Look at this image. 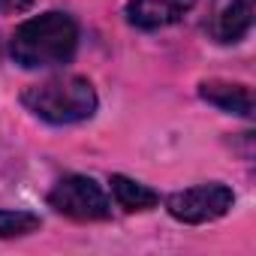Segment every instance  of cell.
Returning a JSON list of instances; mask_svg holds the SVG:
<instances>
[{
    "instance_id": "30bf717a",
    "label": "cell",
    "mask_w": 256,
    "mask_h": 256,
    "mask_svg": "<svg viewBox=\"0 0 256 256\" xmlns=\"http://www.w3.org/2000/svg\"><path fill=\"white\" fill-rule=\"evenodd\" d=\"M30 6H34V0H0V12H6V16L24 12V10H30Z\"/></svg>"
},
{
    "instance_id": "7a4b0ae2",
    "label": "cell",
    "mask_w": 256,
    "mask_h": 256,
    "mask_svg": "<svg viewBox=\"0 0 256 256\" xmlns=\"http://www.w3.org/2000/svg\"><path fill=\"white\" fill-rule=\"evenodd\" d=\"M22 102L48 124H78L96 112V94L82 76H58L22 94Z\"/></svg>"
},
{
    "instance_id": "6da1fadb",
    "label": "cell",
    "mask_w": 256,
    "mask_h": 256,
    "mask_svg": "<svg viewBox=\"0 0 256 256\" xmlns=\"http://www.w3.org/2000/svg\"><path fill=\"white\" fill-rule=\"evenodd\" d=\"M78 46V24L66 12H46L24 22L12 42V60L24 70H46L58 64H70Z\"/></svg>"
},
{
    "instance_id": "3957f363",
    "label": "cell",
    "mask_w": 256,
    "mask_h": 256,
    "mask_svg": "<svg viewBox=\"0 0 256 256\" xmlns=\"http://www.w3.org/2000/svg\"><path fill=\"white\" fill-rule=\"evenodd\" d=\"M48 205L72 220L82 223H96V220H108L112 217V205L106 199V193L100 190V184H94L84 175H66L54 184V190L48 193Z\"/></svg>"
},
{
    "instance_id": "9c48e42d",
    "label": "cell",
    "mask_w": 256,
    "mask_h": 256,
    "mask_svg": "<svg viewBox=\"0 0 256 256\" xmlns=\"http://www.w3.org/2000/svg\"><path fill=\"white\" fill-rule=\"evenodd\" d=\"M40 229V217L30 211H0V238H18Z\"/></svg>"
},
{
    "instance_id": "52a82bcc",
    "label": "cell",
    "mask_w": 256,
    "mask_h": 256,
    "mask_svg": "<svg viewBox=\"0 0 256 256\" xmlns=\"http://www.w3.org/2000/svg\"><path fill=\"white\" fill-rule=\"evenodd\" d=\"M250 28H253V0H232L214 24V36L220 42H238L241 36H247Z\"/></svg>"
},
{
    "instance_id": "ba28073f",
    "label": "cell",
    "mask_w": 256,
    "mask_h": 256,
    "mask_svg": "<svg viewBox=\"0 0 256 256\" xmlns=\"http://www.w3.org/2000/svg\"><path fill=\"white\" fill-rule=\"evenodd\" d=\"M112 193H114V202L124 211H148L160 202V196L151 187L126 178V175H112Z\"/></svg>"
},
{
    "instance_id": "5b68a950",
    "label": "cell",
    "mask_w": 256,
    "mask_h": 256,
    "mask_svg": "<svg viewBox=\"0 0 256 256\" xmlns=\"http://www.w3.org/2000/svg\"><path fill=\"white\" fill-rule=\"evenodd\" d=\"M196 0H130L126 4V22L139 30H157L181 22Z\"/></svg>"
},
{
    "instance_id": "277c9868",
    "label": "cell",
    "mask_w": 256,
    "mask_h": 256,
    "mask_svg": "<svg viewBox=\"0 0 256 256\" xmlns=\"http://www.w3.org/2000/svg\"><path fill=\"white\" fill-rule=\"evenodd\" d=\"M235 196L226 184H199L181 193H172L166 199V208L175 220L181 223H208L223 217L232 208Z\"/></svg>"
},
{
    "instance_id": "8992f818",
    "label": "cell",
    "mask_w": 256,
    "mask_h": 256,
    "mask_svg": "<svg viewBox=\"0 0 256 256\" xmlns=\"http://www.w3.org/2000/svg\"><path fill=\"white\" fill-rule=\"evenodd\" d=\"M199 94H202V100H208L211 106H217V108H223L229 114H241V118H250L253 114V94L244 84H232V82L211 78V82H202L199 84Z\"/></svg>"
}]
</instances>
